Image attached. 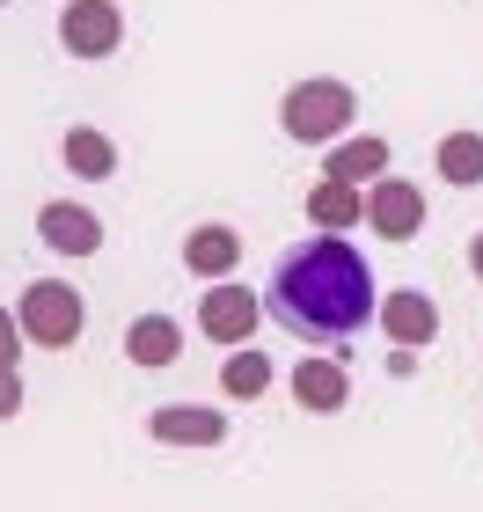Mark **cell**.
<instances>
[{
    "mask_svg": "<svg viewBox=\"0 0 483 512\" xmlns=\"http://www.w3.org/2000/svg\"><path fill=\"white\" fill-rule=\"evenodd\" d=\"M264 308L279 315L293 337H352V330H366V322L381 315L374 264H366L352 242L315 235V242H301V249L279 256Z\"/></svg>",
    "mask_w": 483,
    "mask_h": 512,
    "instance_id": "cell-1",
    "label": "cell"
},
{
    "mask_svg": "<svg viewBox=\"0 0 483 512\" xmlns=\"http://www.w3.org/2000/svg\"><path fill=\"white\" fill-rule=\"evenodd\" d=\"M352 88L330 81V74H315V81H293L286 88V103H279V125L286 139H301V147H330V139H344V125H352Z\"/></svg>",
    "mask_w": 483,
    "mask_h": 512,
    "instance_id": "cell-2",
    "label": "cell"
},
{
    "mask_svg": "<svg viewBox=\"0 0 483 512\" xmlns=\"http://www.w3.org/2000/svg\"><path fill=\"white\" fill-rule=\"evenodd\" d=\"M15 322H22V337H30V344H44V352H66V344L81 337V293L66 286V278H37V286L22 293Z\"/></svg>",
    "mask_w": 483,
    "mask_h": 512,
    "instance_id": "cell-3",
    "label": "cell"
},
{
    "mask_svg": "<svg viewBox=\"0 0 483 512\" xmlns=\"http://www.w3.org/2000/svg\"><path fill=\"white\" fill-rule=\"evenodd\" d=\"M118 37H125L118 0H66V8H59V44L74 59H110V52H118Z\"/></svg>",
    "mask_w": 483,
    "mask_h": 512,
    "instance_id": "cell-4",
    "label": "cell"
},
{
    "mask_svg": "<svg viewBox=\"0 0 483 512\" xmlns=\"http://www.w3.org/2000/svg\"><path fill=\"white\" fill-rule=\"evenodd\" d=\"M198 330L213 337V344H227V352H242L249 337H257V293L249 286H205V300H198Z\"/></svg>",
    "mask_w": 483,
    "mask_h": 512,
    "instance_id": "cell-5",
    "label": "cell"
},
{
    "mask_svg": "<svg viewBox=\"0 0 483 512\" xmlns=\"http://www.w3.org/2000/svg\"><path fill=\"white\" fill-rule=\"evenodd\" d=\"M366 227H374L381 242H410L425 227V191L403 176H381L374 191H366Z\"/></svg>",
    "mask_w": 483,
    "mask_h": 512,
    "instance_id": "cell-6",
    "label": "cell"
},
{
    "mask_svg": "<svg viewBox=\"0 0 483 512\" xmlns=\"http://www.w3.org/2000/svg\"><path fill=\"white\" fill-rule=\"evenodd\" d=\"M37 235H44V249H52V256H96V249H103V220L88 213V205L52 198V205L37 213Z\"/></svg>",
    "mask_w": 483,
    "mask_h": 512,
    "instance_id": "cell-7",
    "label": "cell"
},
{
    "mask_svg": "<svg viewBox=\"0 0 483 512\" xmlns=\"http://www.w3.org/2000/svg\"><path fill=\"white\" fill-rule=\"evenodd\" d=\"M293 403L315 410V417H337L344 403H352V374H344L337 359H301L293 366Z\"/></svg>",
    "mask_w": 483,
    "mask_h": 512,
    "instance_id": "cell-8",
    "label": "cell"
},
{
    "mask_svg": "<svg viewBox=\"0 0 483 512\" xmlns=\"http://www.w3.org/2000/svg\"><path fill=\"white\" fill-rule=\"evenodd\" d=\"M388 176V139L359 132V139H337V154H322V183H381Z\"/></svg>",
    "mask_w": 483,
    "mask_h": 512,
    "instance_id": "cell-9",
    "label": "cell"
},
{
    "mask_svg": "<svg viewBox=\"0 0 483 512\" xmlns=\"http://www.w3.org/2000/svg\"><path fill=\"white\" fill-rule=\"evenodd\" d=\"M154 439H161V447H220L227 417L198 410V403H169V410H154Z\"/></svg>",
    "mask_w": 483,
    "mask_h": 512,
    "instance_id": "cell-10",
    "label": "cell"
},
{
    "mask_svg": "<svg viewBox=\"0 0 483 512\" xmlns=\"http://www.w3.org/2000/svg\"><path fill=\"white\" fill-rule=\"evenodd\" d=\"M242 264V235L235 227H191V242H183V271H198V278H213V286H227V271Z\"/></svg>",
    "mask_w": 483,
    "mask_h": 512,
    "instance_id": "cell-11",
    "label": "cell"
},
{
    "mask_svg": "<svg viewBox=\"0 0 483 512\" xmlns=\"http://www.w3.org/2000/svg\"><path fill=\"white\" fill-rule=\"evenodd\" d=\"M381 330L396 337L403 352H410V344L425 352V344L440 337V308H432L425 293H388V300H381Z\"/></svg>",
    "mask_w": 483,
    "mask_h": 512,
    "instance_id": "cell-12",
    "label": "cell"
},
{
    "mask_svg": "<svg viewBox=\"0 0 483 512\" xmlns=\"http://www.w3.org/2000/svg\"><path fill=\"white\" fill-rule=\"evenodd\" d=\"M176 352H183V330H176L169 315H140V322L125 330V359H132V366H147V374H161V366H169Z\"/></svg>",
    "mask_w": 483,
    "mask_h": 512,
    "instance_id": "cell-13",
    "label": "cell"
},
{
    "mask_svg": "<svg viewBox=\"0 0 483 512\" xmlns=\"http://www.w3.org/2000/svg\"><path fill=\"white\" fill-rule=\"evenodd\" d=\"M59 161H66V169H74V176H88V183H103L110 169H118V147H110V139H103L96 125H74V132L59 139Z\"/></svg>",
    "mask_w": 483,
    "mask_h": 512,
    "instance_id": "cell-14",
    "label": "cell"
},
{
    "mask_svg": "<svg viewBox=\"0 0 483 512\" xmlns=\"http://www.w3.org/2000/svg\"><path fill=\"white\" fill-rule=\"evenodd\" d=\"M308 220L322 227V235H337V227L366 220V198L352 191V183H315V191H308Z\"/></svg>",
    "mask_w": 483,
    "mask_h": 512,
    "instance_id": "cell-15",
    "label": "cell"
},
{
    "mask_svg": "<svg viewBox=\"0 0 483 512\" xmlns=\"http://www.w3.org/2000/svg\"><path fill=\"white\" fill-rule=\"evenodd\" d=\"M220 388L235 395V403H257V395L271 388V359L257 352V344H242V352H227V366H220Z\"/></svg>",
    "mask_w": 483,
    "mask_h": 512,
    "instance_id": "cell-16",
    "label": "cell"
},
{
    "mask_svg": "<svg viewBox=\"0 0 483 512\" xmlns=\"http://www.w3.org/2000/svg\"><path fill=\"white\" fill-rule=\"evenodd\" d=\"M440 176L447 183H483V132H447L440 139Z\"/></svg>",
    "mask_w": 483,
    "mask_h": 512,
    "instance_id": "cell-17",
    "label": "cell"
},
{
    "mask_svg": "<svg viewBox=\"0 0 483 512\" xmlns=\"http://www.w3.org/2000/svg\"><path fill=\"white\" fill-rule=\"evenodd\" d=\"M22 344H30V337H22V322H15L8 308H0V374H15V359H22Z\"/></svg>",
    "mask_w": 483,
    "mask_h": 512,
    "instance_id": "cell-18",
    "label": "cell"
},
{
    "mask_svg": "<svg viewBox=\"0 0 483 512\" xmlns=\"http://www.w3.org/2000/svg\"><path fill=\"white\" fill-rule=\"evenodd\" d=\"M22 410V374H0V417Z\"/></svg>",
    "mask_w": 483,
    "mask_h": 512,
    "instance_id": "cell-19",
    "label": "cell"
},
{
    "mask_svg": "<svg viewBox=\"0 0 483 512\" xmlns=\"http://www.w3.org/2000/svg\"><path fill=\"white\" fill-rule=\"evenodd\" d=\"M469 271H476V278H483V235H476V242H469Z\"/></svg>",
    "mask_w": 483,
    "mask_h": 512,
    "instance_id": "cell-20",
    "label": "cell"
}]
</instances>
